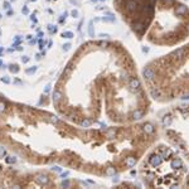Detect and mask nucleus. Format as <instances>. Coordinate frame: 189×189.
<instances>
[{"mask_svg":"<svg viewBox=\"0 0 189 189\" xmlns=\"http://www.w3.org/2000/svg\"><path fill=\"white\" fill-rule=\"evenodd\" d=\"M113 6L139 39L171 47L189 37V8L179 0H113Z\"/></svg>","mask_w":189,"mask_h":189,"instance_id":"obj_1","label":"nucleus"},{"mask_svg":"<svg viewBox=\"0 0 189 189\" xmlns=\"http://www.w3.org/2000/svg\"><path fill=\"white\" fill-rule=\"evenodd\" d=\"M22 61H23V62H28V58H27V57L24 58V57H23V58H22Z\"/></svg>","mask_w":189,"mask_h":189,"instance_id":"obj_13","label":"nucleus"},{"mask_svg":"<svg viewBox=\"0 0 189 189\" xmlns=\"http://www.w3.org/2000/svg\"><path fill=\"white\" fill-rule=\"evenodd\" d=\"M91 125V120H83V121L81 122V126L82 128H87V126Z\"/></svg>","mask_w":189,"mask_h":189,"instance_id":"obj_5","label":"nucleus"},{"mask_svg":"<svg viewBox=\"0 0 189 189\" xmlns=\"http://www.w3.org/2000/svg\"><path fill=\"white\" fill-rule=\"evenodd\" d=\"M62 100V93L59 91H54V93H53V102H59Z\"/></svg>","mask_w":189,"mask_h":189,"instance_id":"obj_4","label":"nucleus"},{"mask_svg":"<svg viewBox=\"0 0 189 189\" xmlns=\"http://www.w3.org/2000/svg\"><path fill=\"white\" fill-rule=\"evenodd\" d=\"M185 185L189 187V175H188V178H187V181H185Z\"/></svg>","mask_w":189,"mask_h":189,"instance_id":"obj_12","label":"nucleus"},{"mask_svg":"<svg viewBox=\"0 0 189 189\" xmlns=\"http://www.w3.org/2000/svg\"><path fill=\"white\" fill-rule=\"evenodd\" d=\"M5 153H6V151H5L4 147H0V158L4 156V155H5Z\"/></svg>","mask_w":189,"mask_h":189,"instance_id":"obj_6","label":"nucleus"},{"mask_svg":"<svg viewBox=\"0 0 189 189\" xmlns=\"http://www.w3.org/2000/svg\"><path fill=\"white\" fill-rule=\"evenodd\" d=\"M50 120H52L53 122H58V119H57V117H54V116H52V119H50Z\"/></svg>","mask_w":189,"mask_h":189,"instance_id":"obj_11","label":"nucleus"},{"mask_svg":"<svg viewBox=\"0 0 189 189\" xmlns=\"http://www.w3.org/2000/svg\"><path fill=\"white\" fill-rule=\"evenodd\" d=\"M37 68L35 67H33V68H30V70H27V73H33V72H35Z\"/></svg>","mask_w":189,"mask_h":189,"instance_id":"obj_7","label":"nucleus"},{"mask_svg":"<svg viewBox=\"0 0 189 189\" xmlns=\"http://www.w3.org/2000/svg\"><path fill=\"white\" fill-rule=\"evenodd\" d=\"M6 161H8V163H14L15 159H14V158H12V156H9L8 159H6Z\"/></svg>","mask_w":189,"mask_h":189,"instance_id":"obj_8","label":"nucleus"},{"mask_svg":"<svg viewBox=\"0 0 189 189\" xmlns=\"http://www.w3.org/2000/svg\"><path fill=\"white\" fill-rule=\"evenodd\" d=\"M143 76L150 96L158 101L189 98V44L150 62Z\"/></svg>","mask_w":189,"mask_h":189,"instance_id":"obj_2","label":"nucleus"},{"mask_svg":"<svg viewBox=\"0 0 189 189\" xmlns=\"http://www.w3.org/2000/svg\"><path fill=\"white\" fill-rule=\"evenodd\" d=\"M35 181L37 183H39L40 185H44V184L48 183V177L47 175H44V174H39V175H37Z\"/></svg>","mask_w":189,"mask_h":189,"instance_id":"obj_3","label":"nucleus"},{"mask_svg":"<svg viewBox=\"0 0 189 189\" xmlns=\"http://www.w3.org/2000/svg\"><path fill=\"white\" fill-rule=\"evenodd\" d=\"M3 82H5V83H9V82H10V80H9L8 77H5V78H3Z\"/></svg>","mask_w":189,"mask_h":189,"instance_id":"obj_10","label":"nucleus"},{"mask_svg":"<svg viewBox=\"0 0 189 189\" xmlns=\"http://www.w3.org/2000/svg\"><path fill=\"white\" fill-rule=\"evenodd\" d=\"M4 110H5V105L3 104V102H0V112L4 111Z\"/></svg>","mask_w":189,"mask_h":189,"instance_id":"obj_9","label":"nucleus"}]
</instances>
